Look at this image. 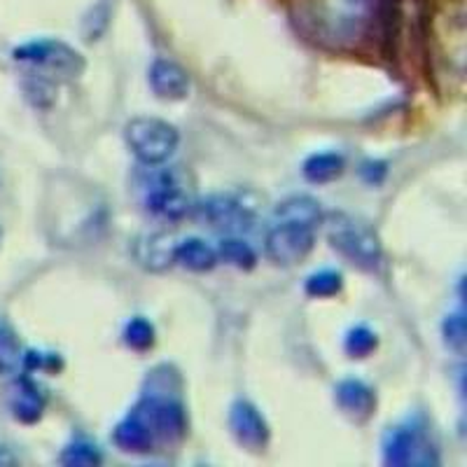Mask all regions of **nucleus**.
<instances>
[{
    "mask_svg": "<svg viewBox=\"0 0 467 467\" xmlns=\"http://www.w3.org/2000/svg\"><path fill=\"white\" fill-rule=\"evenodd\" d=\"M276 223H294L306 227H318L323 223L321 204L311 196H290L276 206Z\"/></svg>",
    "mask_w": 467,
    "mask_h": 467,
    "instance_id": "14",
    "label": "nucleus"
},
{
    "mask_svg": "<svg viewBox=\"0 0 467 467\" xmlns=\"http://www.w3.org/2000/svg\"><path fill=\"white\" fill-rule=\"evenodd\" d=\"M215 253H218V260L227 262V264L236 266V269H253L257 262L255 250L241 239H223V243L218 245Z\"/></svg>",
    "mask_w": 467,
    "mask_h": 467,
    "instance_id": "19",
    "label": "nucleus"
},
{
    "mask_svg": "<svg viewBox=\"0 0 467 467\" xmlns=\"http://www.w3.org/2000/svg\"><path fill=\"white\" fill-rule=\"evenodd\" d=\"M327 239L330 245L337 253H342L351 264L360 266V269H376L381 262V241L376 236L374 229L370 224H364L363 220H355L346 213L332 215L330 229H327Z\"/></svg>",
    "mask_w": 467,
    "mask_h": 467,
    "instance_id": "1",
    "label": "nucleus"
},
{
    "mask_svg": "<svg viewBox=\"0 0 467 467\" xmlns=\"http://www.w3.org/2000/svg\"><path fill=\"white\" fill-rule=\"evenodd\" d=\"M10 404L16 421H22V423H35V421L43 419L47 400H45V392L40 391V386L31 379V376H22V379H16L15 386H12Z\"/></svg>",
    "mask_w": 467,
    "mask_h": 467,
    "instance_id": "12",
    "label": "nucleus"
},
{
    "mask_svg": "<svg viewBox=\"0 0 467 467\" xmlns=\"http://www.w3.org/2000/svg\"><path fill=\"white\" fill-rule=\"evenodd\" d=\"M138 262L147 269H164L174 264V245L166 243L164 236H147L145 243L138 248Z\"/></svg>",
    "mask_w": 467,
    "mask_h": 467,
    "instance_id": "17",
    "label": "nucleus"
},
{
    "mask_svg": "<svg viewBox=\"0 0 467 467\" xmlns=\"http://www.w3.org/2000/svg\"><path fill=\"white\" fill-rule=\"evenodd\" d=\"M134 412L150 425V430L159 442H175L185 437L187 419L183 404L174 395H157V392H147L141 402L134 407Z\"/></svg>",
    "mask_w": 467,
    "mask_h": 467,
    "instance_id": "5",
    "label": "nucleus"
},
{
    "mask_svg": "<svg viewBox=\"0 0 467 467\" xmlns=\"http://www.w3.org/2000/svg\"><path fill=\"white\" fill-rule=\"evenodd\" d=\"M444 334H446V343L462 353V348H465V321H462L461 313L449 315V318H446Z\"/></svg>",
    "mask_w": 467,
    "mask_h": 467,
    "instance_id": "25",
    "label": "nucleus"
},
{
    "mask_svg": "<svg viewBox=\"0 0 467 467\" xmlns=\"http://www.w3.org/2000/svg\"><path fill=\"white\" fill-rule=\"evenodd\" d=\"M400 16H402V0H379L381 35L388 49L395 45L397 33H400Z\"/></svg>",
    "mask_w": 467,
    "mask_h": 467,
    "instance_id": "20",
    "label": "nucleus"
},
{
    "mask_svg": "<svg viewBox=\"0 0 467 467\" xmlns=\"http://www.w3.org/2000/svg\"><path fill=\"white\" fill-rule=\"evenodd\" d=\"M379 346V337H376L374 332L370 327L358 325L346 334V342H343V348H346V353L351 358H370L372 353L376 351Z\"/></svg>",
    "mask_w": 467,
    "mask_h": 467,
    "instance_id": "21",
    "label": "nucleus"
},
{
    "mask_svg": "<svg viewBox=\"0 0 467 467\" xmlns=\"http://www.w3.org/2000/svg\"><path fill=\"white\" fill-rule=\"evenodd\" d=\"M337 404L355 421H367L376 409V395L367 383L346 379L337 386Z\"/></svg>",
    "mask_w": 467,
    "mask_h": 467,
    "instance_id": "13",
    "label": "nucleus"
},
{
    "mask_svg": "<svg viewBox=\"0 0 467 467\" xmlns=\"http://www.w3.org/2000/svg\"><path fill=\"white\" fill-rule=\"evenodd\" d=\"M24 363L22 343L10 327L0 325V374H15Z\"/></svg>",
    "mask_w": 467,
    "mask_h": 467,
    "instance_id": "18",
    "label": "nucleus"
},
{
    "mask_svg": "<svg viewBox=\"0 0 467 467\" xmlns=\"http://www.w3.org/2000/svg\"><path fill=\"white\" fill-rule=\"evenodd\" d=\"M363 175L367 183H374V185H379L381 180H383V175H386V164H381V162L364 164Z\"/></svg>",
    "mask_w": 467,
    "mask_h": 467,
    "instance_id": "26",
    "label": "nucleus"
},
{
    "mask_svg": "<svg viewBox=\"0 0 467 467\" xmlns=\"http://www.w3.org/2000/svg\"><path fill=\"white\" fill-rule=\"evenodd\" d=\"M124 343L134 351H147L154 346V327L145 318H134L124 327Z\"/></svg>",
    "mask_w": 467,
    "mask_h": 467,
    "instance_id": "23",
    "label": "nucleus"
},
{
    "mask_svg": "<svg viewBox=\"0 0 467 467\" xmlns=\"http://www.w3.org/2000/svg\"><path fill=\"white\" fill-rule=\"evenodd\" d=\"M143 187H145V208L157 218L175 223L192 211L185 175L178 169H157V164L147 166Z\"/></svg>",
    "mask_w": 467,
    "mask_h": 467,
    "instance_id": "2",
    "label": "nucleus"
},
{
    "mask_svg": "<svg viewBox=\"0 0 467 467\" xmlns=\"http://www.w3.org/2000/svg\"><path fill=\"white\" fill-rule=\"evenodd\" d=\"M101 452L89 442H75L61 453V462L68 467H96L101 465Z\"/></svg>",
    "mask_w": 467,
    "mask_h": 467,
    "instance_id": "24",
    "label": "nucleus"
},
{
    "mask_svg": "<svg viewBox=\"0 0 467 467\" xmlns=\"http://www.w3.org/2000/svg\"><path fill=\"white\" fill-rule=\"evenodd\" d=\"M124 138L131 153L145 166H162L174 157L180 145L178 129L159 117H134L124 126Z\"/></svg>",
    "mask_w": 467,
    "mask_h": 467,
    "instance_id": "3",
    "label": "nucleus"
},
{
    "mask_svg": "<svg viewBox=\"0 0 467 467\" xmlns=\"http://www.w3.org/2000/svg\"><path fill=\"white\" fill-rule=\"evenodd\" d=\"M315 245V229L306 224L276 223L264 239V253L273 264L294 266L311 255Z\"/></svg>",
    "mask_w": 467,
    "mask_h": 467,
    "instance_id": "6",
    "label": "nucleus"
},
{
    "mask_svg": "<svg viewBox=\"0 0 467 467\" xmlns=\"http://www.w3.org/2000/svg\"><path fill=\"white\" fill-rule=\"evenodd\" d=\"M194 208L196 215L202 220H206V223L215 229H229L234 227V224H239L241 220L245 223V218H248V206L241 204L239 199L224 194L208 196L206 202H202Z\"/></svg>",
    "mask_w": 467,
    "mask_h": 467,
    "instance_id": "11",
    "label": "nucleus"
},
{
    "mask_svg": "<svg viewBox=\"0 0 467 467\" xmlns=\"http://www.w3.org/2000/svg\"><path fill=\"white\" fill-rule=\"evenodd\" d=\"M343 169H346V162H343L342 154L334 153H321L311 154L309 159L302 166V174L309 180L311 185H327L332 180L342 178Z\"/></svg>",
    "mask_w": 467,
    "mask_h": 467,
    "instance_id": "16",
    "label": "nucleus"
},
{
    "mask_svg": "<svg viewBox=\"0 0 467 467\" xmlns=\"http://www.w3.org/2000/svg\"><path fill=\"white\" fill-rule=\"evenodd\" d=\"M388 465H432L437 462L430 456V446L416 430L397 428L386 440Z\"/></svg>",
    "mask_w": 467,
    "mask_h": 467,
    "instance_id": "8",
    "label": "nucleus"
},
{
    "mask_svg": "<svg viewBox=\"0 0 467 467\" xmlns=\"http://www.w3.org/2000/svg\"><path fill=\"white\" fill-rule=\"evenodd\" d=\"M15 59L43 68L45 73L59 80H73L84 71V59L80 52L59 40H38V43L22 45L15 49Z\"/></svg>",
    "mask_w": 467,
    "mask_h": 467,
    "instance_id": "4",
    "label": "nucleus"
},
{
    "mask_svg": "<svg viewBox=\"0 0 467 467\" xmlns=\"http://www.w3.org/2000/svg\"><path fill=\"white\" fill-rule=\"evenodd\" d=\"M15 462H16L15 453H12L5 444H0V467H3V465H15Z\"/></svg>",
    "mask_w": 467,
    "mask_h": 467,
    "instance_id": "27",
    "label": "nucleus"
},
{
    "mask_svg": "<svg viewBox=\"0 0 467 467\" xmlns=\"http://www.w3.org/2000/svg\"><path fill=\"white\" fill-rule=\"evenodd\" d=\"M113 442L126 453H150L157 446L154 432L136 412H131L124 421L117 423V428L113 430Z\"/></svg>",
    "mask_w": 467,
    "mask_h": 467,
    "instance_id": "10",
    "label": "nucleus"
},
{
    "mask_svg": "<svg viewBox=\"0 0 467 467\" xmlns=\"http://www.w3.org/2000/svg\"><path fill=\"white\" fill-rule=\"evenodd\" d=\"M229 430H232L234 440L250 452H262L272 437V430L260 409L245 400H236L229 407Z\"/></svg>",
    "mask_w": 467,
    "mask_h": 467,
    "instance_id": "7",
    "label": "nucleus"
},
{
    "mask_svg": "<svg viewBox=\"0 0 467 467\" xmlns=\"http://www.w3.org/2000/svg\"><path fill=\"white\" fill-rule=\"evenodd\" d=\"M150 87L162 101H183L190 94V75L171 59H157L150 65Z\"/></svg>",
    "mask_w": 467,
    "mask_h": 467,
    "instance_id": "9",
    "label": "nucleus"
},
{
    "mask_svg": "<svg viewBox=\"0 0 467 467\" xmlns=\"http://www.w3.org/2000/svg\"><path fill=\"white\" fill-rule=\"evenodd\" d=\"M174 262L190 272H211L218 264V253L202 239H185L174 245Z\"/></svg>",
    "mask_w": 467,
    "mask_h": 467,
    "instance_id": "15",
    "label": "nucleus"
},
{
    "mask_svg": "<svg viewBox=\"0 0 467 467\" xmlns=\"http://www.w3.org/2000/svg\"><path fill=\"white\" fill-rule=\"evenodd\" d=\"M342 288L343 276L339 272H332V269L313 273V276H309V281H306V294L313 299L334 297V294L342 293Z\"/></svg>",
    "mask_w": 467,
    "mask_h": 467,
    "instance_id": "22",
    "label": "nucleus"
}]
</instances>
